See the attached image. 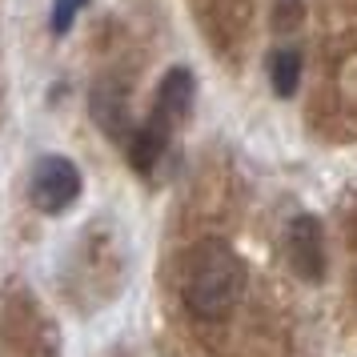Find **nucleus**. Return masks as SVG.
Masks as SVG:
<instances>
[{
	"mask_svg": "<svg viewBox=\"0 0 357 357\" xmlns=\"http://www.w3.org/2000/svg\"><path fill=\"white\" fill-rule=\"evenodd\" d=\"M245 297V265L225 245H197L185 273H181V301L197 321H221Z\"/></svg>",
	"mask_w": 357,
	"mask_h": 357,
	"instance_id": "f257e3e1",
	"label": "nucleus"
},
{
	"mask_svg": "<svg viewBox=\"0 0 357 357\" xmlns=\"http://www.w3.org/2000/svg\"><path fill=\"white\" fill-rule=\"evenodd\" d=\"M33 205L40 213H65L81 197V169L68 157H40L33 169Z\"/></svg>",
	"mask_w": 357,
	"mask_h": 357,
	"instance_id": "f03ea898",
	"label": "nucleus"
},
{
	"mask_svg": "<svg viewBox=\"0 0 357 357\" xmlns=\"http://www.w3.org/2000/svg\"><path fill=\"white\" fill-rule=\"evenodd\" d=\"M285 249H289V265L297 269V277L317 281L325 273V241H321V221L317 217H293L289 233H285Z\"/></svg>",
	"mask_w": 357,
	"mask_h": 357,
	"instance_id": "7ed1b4c3",
	"label": "nucleus"
},
{
	"mask_svg": "<svg viewBox=\"0 0 357 357\" xmlns=\"http://www.w3.org/2000/svg\"><path fill=\"white\" fill-rule=\"evenodd\" d=\"M193 73L189 68H169L165 73L161 89H157V121H165L169 129H177L181 121L189 116V109H193Z\"/></svg>",
	"mask_w": 357,
	"mask_h": 357,
	"instance_id": "20e7f679",
	"label": "nucleus"
},
{
	"mask_svg": "<svg viewBox=\"0 0 357 357\" xmlns=\"http://www.w3.org/2000/svg\"><path fill=\"white\" fill-rule=\"evenodd\" d=\"M89 109H93L97 125L109 132L113 141H125V137H132V132H129V113H125V97L116 93L113 84H100V89H93Z\"/></svg>",
	"mask_w": 357,
	"mask_h": 357,
	"instance_id": "39448f33",
	"label": "nucleus"
},
{
	"mask_svg": "<svg viewBox=\"0 0 357 357\" xmlns=\"http://www.w3.org/2000/svg\"><path fill=\"white\" fill-rule=\"evenodd\" d=\"M169 132H173V129H169L165 121H157V116H153L145 129H137L129 137V157H132V169H137V173H149L153 165L161 161L165 145H169Z\"/></svg>",
	"mask_w": 357,
	"mask_h": 357,
	"instance_id": "423d86ee",
	"label": "nucleus"
},
{
	"mask_svg": "<svg viewBox=\"0 0 357 357\" xmlns=\"http://www.w3.org/2000/svg\"><path fill=\"white\" fill-rule=\"evenodd\" d=\"M301 81V52L297 49H277L269 61V84H273L277 97H293Z\"/></svg>",
	"mask_w": 357,
	"mask_h": 357,
	"instance_id": "0eeeda50",
	"label": "nucleus"
},
{
	"mask_svg": "<svg viewBox=\"0 0 357 357\" xmlns=\"http://www.w3.org/2000/svg\"><path fill=\"white\" fill-rule=\"evenodd\" d=\"M81 8L84 0H52V33H68Z\"/></svg>",
	"mask_w": 357,
	"mask_h": 357,
	"instance_id": "6e6552de",
	"label": "nucleus"
}]
</instances>
